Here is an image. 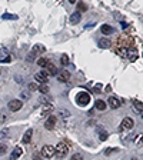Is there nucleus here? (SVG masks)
Listing matches in <instances>:
<instances>
[{"instance_id": "nucleus-1", "label": "nucleus", "mask_w": 143, "mask_h": 160, "mask_svg": "<svg viewBox=\"0 0 143 160\" xmlns=\"http://www.w3.org/2000/svg\"><path fill=\"white\" fill-rule=\"evenodd\" d=\"M132 46H134V39H133L132 36L130 34H120L116 39V42H115V50H116L117 54H120V56L125 57L126 49H129Z\"/></svg>"}, {"instance_id": "nucleus-2", "label": "nucleus", "mask_w": 143, "mask_h": 160, "mask_svg": "<svg viewBox=\"0 0 143 160\" xmlns=\"http://www.w3.org/2000/svg\"><path fill=\"white\" fill-rule=\"evenodd\" d=\"M69 150H70V143L67 140H63V142L57 143V146L55 147V156L57 159H65Z\"/></svg>"}, {"instance_id": "nucleus-3", "label": "nucleus", "mask_w": 143, "mask_h": 160, "mask_svg": "<svg viewBox=\"0 0 143 160\" xmlns=\"http://www.w3.org/2000/svg\"><path fill=\"white\" fill-rule=\"evenodd\" d=\"M76 102L79 106H86L90 103V95L88 92H79L76 96Z\"/></svg>"}, {"instance_id": "nucleus-4", "label": "nucleus", "mask_w": 143, "mask_h": 160, "mask_svg": "<svg viewBox=\"0 0 143 160\" xmlns=\"http://www.w3.org/2000/svg\"><path fill=\"white\" fill-rule=\"evenodd\" d=\"M125 57H127L130 62H134L137 57H139V52H137V49L132 46V47H129V49H126V52H125Z\"/></svg>"}, {"instance_id": "nucleus-5", "label": "nucleus", "mask_w": 143, "mask_h": 160, "mask_svg": "<svg viewBox=\"0 0 143 160\" xmlns=\"http://www.w3.org/2000/svg\"><path fill=\"white\" fill-rule=\"evenodd\" d=\"M133 126H134V122H133V119H130V117H125L123 120H122L119 130H120V132H125V130H130V129H132Z\"/></svg>"}, {"instance_id": "nucleus-6", "label": "nucleus", "mask_w": 143, "mask_h": 160, "mask_svg": "<svg viewBox=\"0 0 143 160\" xmlns=\"http://www.w3.org/2000/svg\"><path fill=\"white\" fill-rule=\"evenodd\" d=\"M42 156L46 157V159L53 157V156H55V147H53V146H50V144H46L43 149H42Z\"/></svg>"}, {"instance_id": "nucleus-7", "label": "nucleus", "mask_w": 143, "mask_h": 160, "mask_svg": "<svg viewBox=\"0 0 143 160\" xmlns=\"http://www.w3.org/2000/svg\"><path fill=\"white\" fill-rule=\"evenodd\" d=\"M23 106L22 100H19V99H14V100H10L9 102V110H11V112H17V110H20Z\"/></svg>"}, {"instance_id": "nucleus-8", "label": "nucleus", "mask_w": 143, "mask_h": 160, "mask_svg": "<svg viewBox=\"0 0 143 160\" xmlns=\"http://www.w3.org/2000/svg\"><path fill=\"white\" fill-rule=\"evenodd\" d=\"M56 123H57V119H56L55 114H50L49 119L46 120V123H44V127L47 129V130H53L56 126Z\"/></svg>"}, {"instance_id": "nucleus-9", "label": "nucleus", "mask_w": 143, "mask_h": 160, "mask_svg": "<svg viewBox=\"0 0 143 160\" xmlns=\"http://www.w3.org/2000/svg\"><path fill=\"white\" fill-rule=\"evenodd\" d=\"M57 80H59L60 83H67V82L70 80V73H69L67 70L59 72V73H57Z\"/></svg>"}, {"instance_id": "nucleus-10", "label": "nucleus", "mask_w": 143, "mask_h": 160, "mask_svg": "<svg viewBox=\"0 0 143 160\" xmlns=\"http://www.w3.org/2000/svg\"><path fill=\"white\" fill-rule=\"evenodd\" d=\"M107 103H109V106L112 107V109H119V107L122 106L120 99H117L116 96H110L109 100H107Z\"/></svg>"}, {"instance_id": "nucleus-11", "label": "nucleus", "mask_w": 143, "mask_h": 160, "mask_svg": "<svg viewBox=\"0 0 143 160\" xmlns=\"http://www.w3.org/2000/svg\"><path fill=\"white\" fill-rule=\"evenodd\" d=\"M0 62H4V63H9L10 62V54H9V50L1 47L0 49Z\"/></svg>"}, {"instance_id": "nucleus-12", "label": "nucleus", "mask_w": 143, "mask_h": 160, "mask_svg": "<svg viewBox=\"0 0 143 160\" xmlns=\"http://www.w3.org/2000/svg\"><path fill=\"white\" fill-rule=\"evenodd\" d=\"M44 73L47 76H55V75H57V69H56V66L53 63H49L46 64V70H44Z\"/></svg>"}, {"instance_id": "nucleus-13", "label": "nucleus", "mask_w": 143, "mask_h": 160, "mask_svg": "<svg viewBox=\"0 0 143 160\" xmlns=\"http://www.w3.org/2000/svg\"><path fill=\"white\" fill-rule=\"evenodd\" d=\"M34 79H36L39 83L46 85V83H47V79H49V76L46 75L44 72H39V73H36V75H34Z\"/></svg>"}, {"instance_id": "nucleus-14", "label": "nucleus", "mask_w": 143, "mask_h": 160, "mask_svg": "<svg viewBox=\"0 0 143 160\" xmlns=\"http://www.w3.org/2000/svg\"><path fill=\"white\" fill-rule=\"evenodd\" d=\"M80 20H82L80 11H75V13L70 14V23H72V24H77V23H80Z\"/></svg>"}, {"instance_id": "nucleus-15", "label": "nucleus", "mask_w": 143, "mask_h": 160, "mask_svg": "<svg viewBox=\"0 0 143 160\" xmlns=\"http://www.w3.org/2000/svg\"><path fill=\"white\" fill-rule=\"evenodd\" d=\"M23 153V149L22 147H14L13 151H11V156H10V160H17Z\"/></svg>"}, {"instance_id": "nucleus-16", "label": "nucleus", "mask_w": 143, "mask_h": 160, "mask_svg": "<svg viewBox=\"0 0 143 160\" xmlns=\"http://www.w3.org/2000/svg\"><path fill=\"white\" fill-rule=\"evenodd\" d=\"M32 136H33V130L32 129H27L26 130V133H24V136H23V143H30V140H32Z\"/></svg>"}, {"instance_id": "nucleus-17", "label": "nucleus", "mask_w": 143, "mask_h": 160, "mask_svg": "<svg viewBox=\"0 0 143 160\" xmlns=\"http://www.w3.org/2000/svg\"><path fill=\"white\" fill-rule=\"evenodd\" d=\"M110 46H112V42L109 39H100L99 40V47H102V49H109Z\"/></svg>"}, {"instance_id": "nucleus-18", "label": "nucleus", "mask_w": 143, "mask_h": 160, "mask_svg": "<svg viewBox=\"0 0 143 160\" xmlns=\"http://www.w3.org/2000/svg\"><path fill=\"white\" fill-rule=\"evenodd\" d=\"M100 30H102L103 34H112V33L115 32V29H113L112 26H109V24H103V26L100 27Z\"/></svg>"}, {"instance_id": "nucleus-19", "label": "nucleus", "mask_w": 143, "mask_h": 160, "mask_svg": "<svg viewBox=\"0 0 143 160\" xmlns=\"http://www.w3.org/2000/svg\"><path fill=\"white\" fill-rule=\"evenodd\" d=\"M46 52V49H44V46H42V44H36L33 49H32V53L36 56V54H39V53H44Z\"/></svg>"}, {"instance_id": "nucleus-20", "label": "nucleus", "mask_w": 143, "mask_h": 160, "mask_svg": "<svg viewBox=\"0 0 143 160\" xmlns=\"http://www.w3.org/2000/svg\"><path fill=\"white\" fill-rule=\"evenodd\" d=\"M97 133H99V137H100V140H102V142H105V140L107 139V137H109V134H107V132H106V130H105V129H102L99 126V127H97Z\"/></svg>"}, {"instance_id": "nucleus-21", "label": "nucleus", "mask_w": 143, "mask_h": 160, "mask_svg": "<svg viewBox=\"0 0 143 160\" xmlns=\"http://www.w3.org/2000/svg\"><path fill=\"white\" fill-rule=\"evenodd\" d=\"M95 107H96L97 110H100V112H103V110L107 107V105H106V102H103V100H96V103H95Z\"/></svg>"}, {"instance_id": "nucleus-22", "label": "nucleus", "mask_w": 143, "mask_h": 160, "mask_svg": "<svg viewBox=\"0 0 143 160\" xmlns=\"http://www.w3.org/2000/svg\"><path fill=\"white\" fill-rule=\"evenodd\" d=\"M57 114L62 119H67L70 116V112H69V110H65V109H60V110H57Z\"/></svg>"}, {"instance_id": "nucleus-23", "label": "nucleus", "mask_w": 143, "mask_h": 160, "mask_svg": "<svg viewBox=\"0 0 143 160\" xmlns=\"http://www.w3.org/2000/svg\"><path fill=\"white\" fill-rule=\"evenodd\" d=\"M133 106H134V110H136V112L139 110V113H142V102H139V100H133Z\"/></svg>"}, {"instance_id": "nucleus-24", "label": "nucleus", "mask_w": 143, "mask_h": 160, "mask_svg": "<svg viewBox=\"0 0 143 160\" xmlns=\"http://www.w3.org/2000/svg\"><path fill=\"white\" fill-rule=\"evenodd\" d=\"M37 90H39L42 95H47V93H49V86H47V85H42L40 87H37Z\"/></svg>"}, {"instance_id": "nucleus-25", "label": "nucleus", "mask_w": 143, "mask_h": 160, "mask_svg": "<svg viewBox=\"0 0 143 160\" xmlns=\"http://www.w3.org/2000/svg\"><path fill=\"white\" fill-rule=\"evenodd\" d=\"M7 120V113L6 110H0V123H4Z\"/></svg>"}, {"instance_id": "nucleus-26", "label": "nucleus", "mask_w": 143, "mask_h": 160, "mask_svg": "<svg viewBox=\"0 0 143 160\" xmlns=\"http://www.w3.org/2000/svg\"><path fill=\"white\" fill-rule=\"evenodd\" d=\"M9 133H10V130L6 127V129H3L1 132H0V139H6L7 136H9Z\"/></svg>"}, {"instance_id": "nucleus-27", "label": "nucleus", "mask_w": 143, "mask_h": 160, "mask_svg": "<svg viewBox=\"0 0 143 160\" xmlns=\"http://www.w3.org/2000/svg\"><path fill=\"white\" fill-rule=\"evenodd\" d=\"M49 63V59H46V57H42V59H39L37 60V64L39 66H42V67H46V64Z\"/></svg>"}, {"instance_id": "nucleus-28", "label": "nucleus", "mask_w": 143, "mask_h": 160, "mask_svg": "<svg viewBox=\"0 0 143 160\" xmlns=\"http://www.w3.org/2000/svg\"><path fill=\"white\" fill-rule=\"evenodd\" d=\"M77 9H79L80 11H86L88 10V6H86L83 1H80V3H77Z\"/></svg>"}, {"instance_id": "nucleus-29", "label": "nucleus", "mask_w": 143, "mask_h": 160, "mask_svg": "<svg viewBox=\"0 0 143 160\" xmlns=\"http://www.w3.org/2000/svg\"><path fill=\"white\" fill-rule=\"evenodd\" d=\"M60 62H62V64H63V66H67V64H69V57H67V54H63V56H62Z\"/></svg>"}, {"instance_id": "nucleus-30", "label": "nucleus", "mask_w": 143, "mask_h": 160, "mask_svg": "<svg viewBox=\"0 0 143 160\" xmlns=\"http://www.w3.org/2000/svg\"><path fill=\"white\" fill-rule=\"evenodd\" d=\"M20 99H23V100H29V99H30V93L22 92V93H20Z\"/></svg>"}, {"instance_id": "nucleus-31", "label": "nucleus", "mask_w": 143, "mask_h": 160, "mask_svg": "<svg viewBox=\"0 0 143 160\" xmlns=\"http://www.w3.org/2000/svg\"><path fill=\"white\" fill-rule=\"evenodd\" d=\"M3 19L6 20V19H13V20H16L17 19V16H14V14H7V13H4L3 14Z\"/></svg>"}, {"instance_id": "nucleus-32", "label": "nucleus", "mask_w": 143, "mask_h": 160, "mask_svg": "<svg viewBox=\"0 0 143 160\" xmlns=\"http://www.w3.org/2000/svg\"><path fill=\"white\" fill-rule=\"evenodd\" d=\"M70 160H83V156L80 154V153H75L73 156H72V159Z\"/></svg>"}, {"instance_id": "nucleus-33", "label": "nucleus", "mask_w": 143, "mask_h": 160, "mask_svg": "<svg viewBox=\"0 0 143 160\" xmlns=\"http://www.w3.org/2000/svg\"><path fill=\"white\" fill-rule=\"evenodd\" d=\"M7 151V146L6 144H0V156H3Z\"/></svg>"}, {"instance_id": "nucleus-34", "label": "nucleus", "mask_w": 143, "mask_h": 160, "mask_svg": "<svg viewBox=\"0 0 143 160\" xmlns=\"http://www.w3.org/2000/svg\"><path fill=\"white\" fill-rule=\"evenodd\" d=\"M37 87H39V86L36 85V83H30V85H29V90H30V92H34V90H37Z\"/></svg>"}, {"instance_id": "nucleus-35", "label": "nucleus", "mask_w": 143, "mask_h": 160, "mask_svg": "<svg viewBox=\"0 0 143 160\" xmlns=\"http://www.w3.org/2000/svg\"><path fill=\"white\" fill-rule=\"evenodd\" d=\"M26 60H27V62H34V54L29 53L27 54V57H26Z\"/></svg>"}, {"instance_id": "nucleus-36", "label": "nucleus", "mask_w": 143, "mask_h": 160, "mask_svg": "<svg viewBox=\"0 0 143 160\" xmlns=\"http://www.w3.org/2000/svg\"><path fill=\"white\" fill-rule=\"evenodd\" d=\"M113 151L116 153V151H117V149H107L106 151H105V154H106V156H109V154H112Z\"/></svg>"}, {"instance_id": "nucleus-37", "label": "nucleus", "mask_w": 143, "mask_h": 160, "mask_svg": "<svg viewBox=\"0 0 143 160\" xmlns=\"http://www.w3.org/2000/svg\"><path fill=\"white\" fill-rule=\"evenodd\" d=\"M100 87H102V86L97 85L96 87H95V89H93V92H95V93H102V92H100Z\"/></svg>"}, {"instance_id": "nucleus-38", "label": "nucleus", "mask_w": 143, "mask_h": 160, "mask_svg": "<svg viewBox=\"0 0 143 160\" xmlns=\"http://www.w3.org/2000/svg\"><path fill=\"white\" fill-rule=\"evenodd\" d=\"M16 82H17V83H23L22 77H19V76H16Z\"/></svg>"}, {"instance_id": "nucleus-39", "label": "nucleus", "mask_w": 143, "mask_h": 160, "mask_svg": "<svg viewBox=\"0 0 143 160\" xmlns=\"http://www.w3.org/2000/svg\"><path fill=\"white\" fill-rule=\"evenodd\" d=\"M42 159V156H39V154H36V156H34V160H40Z\"/></svg>"}, {"instance_id": "nucleus-40", "label": "nucleus", "mask_w": 143, "mask_h": 160, "mask_svg": "<svg viewBox=\"0 0 143 160\" xmlns=\"http://www.w3.org/2000/svg\"><path fill=\"white\" fill-rule=\"evenodd\" d=\"M69 3H76V0H69Z\"/></svg>"}, {"instance_id": "nucleus-41", "label": "nucleus", "mask_w": 143, "mask_h": 160, "mask_svg": "<svg viewBox=\"0 0 143 160\" xmlns=\"http://www.w3.org/2000/svg\"><path fill=\"white\" fill-rule=\"evenodd\" d=\"M132 160H137V159H132Z\"/></svg>"}, {"instance_id": "nucleus-42", "label": "nucleus", "mask_w": 143, "mask_h": 160, "mask_svg": "<svg viewBox=\"0 0 143 160\" xmlns=\"http://www.w3.org/2000/svg\"><path fill=\"white\" fill-rule=\"evenodd\" d=\"M0 75H1V70H0Z\"/></svg>"}]
</instances>
